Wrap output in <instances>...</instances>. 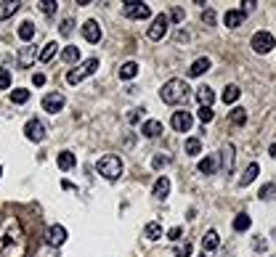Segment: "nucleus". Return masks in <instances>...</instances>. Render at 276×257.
Segmentation results:
<instances>
[{
    "instance_id": "1",
    "label": "nucleus",
    "mask_w": 276,
    "mask_h": 257,
    "mask_svg": "<svg viewBox=\"0 0 276 257\" xmlns=\"http://www.w3.org/2000/svg\"><path fill=\"white\" fill-rule=\"evenodd\" d=\"M160 98H162V103H167V106H178V103H183L189 98V85L183 80H178V77H173V80H167L165 85H162Z\"/></svg>"
},
{
    "instance_id": "2",
    "label": "nucleus",
    "mask_w": 276,
    "mask_h": 257,
    "mask_svg": "<svg viewBox=\"0 0 276 257\" xmlns=\"http://www.w3.org/2000/svg\"><path fill=\"white\" fill-rule=\"evenodd\" d=\"M98 173H101L107 180H117V178L122 175V170H125V164H122V159L117 154H107V156H101L98 159Z\"/></svg>"
},
{
    "instance_id": "3",
    "label": "nucleus",
    "mask_w": 276,
    "mask_h": 257,
    "mask_svg": "<svg viewBox=\"0 0 276 257\" xmlns=\"http://www.w3.org/2000/svg\"><path fill=\"white\" fill-rule=\"evenodd\" d=\"M249 48H252L258 56H268V53L276 48V40H274L271 32L260 29V32H255V35H252V40H249Z\"/></svg>"
},
{
    "instance_id": "4",
    "label": "nucleus",
    "mask_w": 276,
    "mask_h": 257,
    "mask_svg": "<svg viewBox=\"0 0 276 257\" xmlns=\"http://www.w3.org/2000/svg\"><path fill=\"white\" fill-rule=\"evenodd\" d=\"M96 69H98V58H88V61H80L75 69H69V72H67V82H69V85L83 82L85 77H90Z\"/></svg>"
},
{
    "instance_id": "5",
    "label": "nucleus",
    "mask_w": 276,
    "mask_h": 257,
    "mask_svg": "<svg viewBox=\"0 0 276 257\" xmlns=\"http://www.w3.org/2000/svg\"><path fill=\"white\" fill-rule=\"evenodd\" d=\"M122 14L128 19H136V22H141V19H149L152 16V8H149L146 3H141V0H125L122 3Z\"/></svg>"
},
{
    "instance_id": "6",
    "label": "nucleus",
    "mask_w": 276,
    "mask_h": 257,
    "mask_svg": "<svg viewBox=\"0 0 276 257\" xmlns=\"http://www.w3.org/2000/svg\"><path fill=\"white\" fill-rule=\"evenodd\" d=\"M167 29H170L167 14H157V16L152 19V27L146 29V37H149V40H154V43H160L162 37L167 35Z\"/></svg>"
},
{
    "instance_id": "7",
    "label": "nucleus",
    "mask_w": 276,
    "mask_h": 257,
    "mask_svg": "<svg viewBox=\"0 0 276 257\" xmlns=\"http://www.w3.org/2000/svg\"><path fill=\"white\" fill-rule=\"evenodd\" d=\"M24 138L32 143H40L45 138V125L37 120V117H32V120H27V125H24Z\"/></svg>"
},
{
    "instance_id": "8",
    "label": "nucleus",
    "mask_w": 276,
    "mask_h": 257,
    "mask_svg": "<svg viewBox=\"0 0 276 257\" xmlns=\"http://www.w3.org/2000/svg\"><path fill=\"white\" fill-rule=\"evenodd\" d=\"M192 122H194V117H192V111H186V109L173 111V120H170L175 133H189V130H192Z\"/></svg>"
},
{
    "instance_id": "9",
    "label": "nucleus",
    "mask_w": 276,
    "mask_h": 257,
    "mask_svg": "<svg viewBox=\"0 0 276 257\" xmlns=\"http://www.w3.org/2000/svg\"><path fill=\"white\" fill-rule=\"evenodd\" d=\"M64 106H67V98L61 93H48L43 96V111H48V114H58Z\"/></svg>"
},
{
    "instance_id": "10",
    "label": "nucleus",
    "mask_w": 276,
    "mask_h": 257,
    "mask_svg": "<svg viewBox=\"0 0 276 257\" xmlns=\"http://www.w3.org/2000/svg\"><path fill=\"white\" fill-rule=\"evenodd\" d=\"M45 241H48L51 247H61V244L67 241V228L58 226V223L48 226V231H45Z\"/></svg>"
},
{
    "instance_id": "11",
    "label": "nucleus",
    "mask_w": 276,
    "mask_h": 257,
    "mask_svg": "<svg viewBox=\"0 0 276 257\" xmlns=\"http://www.w3.org/2000/svg\"><path fill=\"white\" fill-rule=\"evenodd\" d=\"M83 37L88 43H98L104 37V29H101V24L96 22V19H88V22L83 24Z\"/></svg>"
},
{
    "instance_id": "12",
    "label": "nucleus",
    "mask_w": 276,
    "mask_h": 257,
    "mask_svg": "<svg viewBox=\"0 0 276 257\" xmlns=\"http://www.w3.org/2000/svg\"><path fill=\"white\" fill-rule=\"evenodd\" d=\"M234 143H226V146H223L221 149V167H223V173H226V175H231L234 173Z\"/></svg>"
},
{
    "instance_id": "13",
    "label": "nucleus",
    "mask_w": 276,
    "mask_h": 257,
    "mask_svg": "<svg viewBox=\"0 0 276 257\" xmlns=\"http://www.w3.org/2000/svg\"><path fill=\"white\" fill-rule=\"evenodd\" d=\"M162 133H165V125H162L160 120H146L141 125V135L143 138H160Z\"/></svg>"
},
{
    "instance_id": "14",
    "label": "nucleus",
    "mask_w": 276,
    "mask_h": 257,
    "mask_svg": "<svg viewBox=\"0 0 276 257\" xmlns=\"http://www.w3.org/2000/svg\"><path fill=\"white\" fill-rule=\"evenodd\" d=\"M35 58H37V51H35V45H24L22 51H19V67L22 69H29L32 64H35Z\"/></svg>"
},
{
    "instance_id": "15",
    "label": "nucleus",
    "mask_w": 276,
    "mask_h": 257,
    "mask_svg": "<svg viewBox=\"0 0 276 257\" xmlns=\"http://www.w3.org/2000/svg\"><path fill=\"white\" fill-rule=\"evenodd\" d=\"M218 247H221V236L215 228H210L205 233V239H202V252H215Z\"/></svg>"
},
{
    "instance_id": "16",
    "label": "nucleus",
    "mask_w": 276,
    "mask_h": 257,
    "mask_svg": "<svg viewBox=\"0 0 276 257\" xmlns=\"http://www.w3.org/2000/svg\"><path fill=\"white\" fill-rule=\"evenodd\" d=\"M245 14H242L239 8H234V11H226V16H223V24H226L228 29H236V27H242V22H245Z\"/></svg>"
},
{
    "instance_id": "17",
    "label": "nucleus",
    "mask_w": 276,
    "mask_h": 257,
    "mask_svg": "<svg viewBox=\"0 0 276 257\" xmlns=\"http://www.w3.org/2000/svg\"><path fill=\"white\" fill-rule=\"evenodd\" d=\"M210 67H213V61L205 56V58H196V61L189 67V77H202L205 72H210Z\"/></svg>"
},
{
    "instance_id": "18",
    "label": "nucleus",
    "mask_w": 276,
    "mask_h": 257,
    "mask_svg": "<svg viewBox=\"0 0 276 257\" xmlns=\"http://www.w3.org/2000/svg\"><path fill=\"white\" fill-rule=\"evenodd\" d=\"M152 194L157 196V199H165V196L170 194V178H167V175H160V178H157Z\"/></svg>"
},
{
    "instance_id": "19",
    "label": "nucleus",
    "mask_w": 276,
    "mask_h": 257,
    "mask_svg": "<svg viewBox=\"0 0 276 257\" xmlns=\"http://www.w3.org/2000/svg\"><path fill=\"white\" fill-rule=\"evenodd\" d=\"M56 162H58V170H64V173H67V170H72L77 164V156L72 154V151H58Z\"/></svg>"
},
{
    "instance_id": "20",
    "label": "nucleus",
    "mask_w": 276,
    "mask_h": 257,
    "mask_svg": "<svg viewBox=\"0 0 276 257\" xmlns=\"http://www.w3.org/2000/svg\"><path fill=\"white\" fill-rule=\"evenodd\" d=\"M61 61L64 64H80V48H77V45H64Z\"/></svg>"
},
{
    "instance_id": "21",
    "label": "nucleus",
    "mask_w": 276,
    "mask_h": 257,
    "mask_svg": "<svg viewBox=\"0 0 276 257\" xmlns=\"http://www.w3.org/2000/svg\"><path fill=\"white\" fill-rule=\"evenodd\" d=\"M19 8H22V3H19V0H3V3H0V22H3V19H8V16H14Z\"/></svg>"
},
{
    "instance_id": "22",
    "label": "nucleus",
    "mask_w": 276,
    "mask_h": 257,
    "mask_svg": "<svg viewBox=\"0 0 276 257\" xmlns=\"http://www.w3.org/2000/svg\"><path fill=\"white\" fill-rule=\"evenodd\" d=\"M239 96H242L239 85H226V88H223V93H221V101L223 103H236V101H239Z\"/></svg>"
},
{
    "instance_id": "23",
    "label": "nucleus",
    "mask_w": 276,
    "mask_h": 257,
    "mask_svg": "<svg viewBox=\"0 0 276 257\" xmlns=\"http://www.w3.org/2000/svg\"><path fill=\"white\" fill-rule=\"evenodd\" d=\"M138 69H141V67H138L136 61H125L122 67L117 69V75H120V80H133V77L138 75Z\"/></svg>"
},
{
    "instance_id": "24",
    "label": "nucleus",
    "mask_w": 276,
    "mask_h": 257,
    "mask_svg": "<svg viewBox=\"0 0 276 257\" xmlns=\"http://www.w3.org/2000/svg\"><path fill=\"white\" fill-rule=\"evenodd\" d=\"M196 101H199V106H213V101H215V93H213V88H207V85H202V88L196 90Z\"/></svg>"
},
{
    "instance_id": "25",
    "label": "nucleus",
    "mask_w": 276,
    "mask_h": 257,
    "mask_svg": "<svg viewBox=\"0 0 276 257\" xmlns=\"http://www.w3.org/2000/svg\"><path fill=\"white\" fill-rule=\"evenodd\" d=\"M215 167H218V156H205V159H199V164H196V170L202 175H213Z\"/></svg>"
},
{
    "instance_id": "26",
    "label": "nucleus",
    "mask_w": 276,
    "mask_h": 257,
    "mask_svg": "<svg viewBox=\"0 0 276 257\" xmlns=\"http://www.w3.org/2000/svg\"><path fill=\"white\" fill-rule=\"evenodd\" d=\"M258 173H260V164H258V162H252V164H249V167L245 170V175L239 178V186H242V188L249 186V183H252L255 178H258Z\"/></svg>"
},
{
    "instance_id": "27",
    "label": "nucleus",
    "mask_w": 276,
    "mask_h": 257,
    "mask_svg": "<svg viewBox=\"0 0 276 257\" xmlns=\"http://www.w3.org/2000/svg\"><path fill=\"white\" fill-rule=\"evenodd\" d=\"M16 35H19V40H22V43H29L32 37H35V24H32V22H22V24H19V29H16Z\"/></svg>"
},
{
    "instance_id": "28",
    "label": "nucleus",
    "mask_w": 276,
    "mask_h": 257,
    "mask_svg": "<svg viewBox=\"0 0 276 257\" xmlns=\"http://www.w3.org/2000/svg\"><path fill=\"white\" fill-rule=\"evenodd\" d=\"M143 236H146L149 241H157V239H162V226H160L157 220L146 223V228H143Z\"/></svg>"
},
{
    "instance_id": "29",
    "label": "nucleus",
    "mask_w": 276,
    "mask_h": 257,
    "mask_svg": "<svg viewBox=\"0 0 276 257\" xmlns=\"http://www.w3.org/2000/svg\"><path fill=\"white\" fill-rule=\"evenodd\" d=\"M56 51H58V43H56V40H51V43H45V48L40 51V53H37V58H40L43 64H48L51 58L56 56Z\"/></svg>"
},
{
    "instance_id": "30",
    "label": "nucleus",
    "mask_w": 276,
    "mask_h": 257,
    "mask_svg": "<svg viewBox=\"0 0 276 257\" xmlns=\"http://www.w3.org/2000/svg\"><path fill=\"white\" fill-rule=\"evenodd\" d=\"M249 226H252V217H249L247 212H239L234 217V231H239V233H245Z\"/></svg>"
},
{
    "instance_id": "31",
    "label": "nucleus",
    "mask_w": 276,
    "mask_h": 257,
    "mask_svg": "<svg viewBox=\"0 0 276 257\" xmlns=\"http://www.w3.org/2000/svg\"><path fill=\"white\" fill-rule=\"evenodd\" d=\"M183 149H186V154H189V156H196V154L202 151V141H199V138H186Z\"/></svg>"
},
{
    "instance_id": "32",
    "label": "nucleus",
    "mask_w": 276,
    "mask_h": 257,
    "mask_svg": "<svg viewBox=\"0 0 276 257\" xmlns=\"http://www.w3.org/2000/svg\"><path fill=\"white\" fill-rule=\"evenodd\" d=\"M11 101L14 103H27L29 101V90L27 88H14L11 90Z\"/></svg>"
},
{
    "instance_id": "33",
    "label": "nucleus",
    "mask_w": 276,
    "mask_h": 257,
    "mask_svg": "<svg viewBox=\"0 0 276 257\" xmlns=\"http://www.w3.org/2000/svg\"><path fill=\"white\" fill-rule=\"evenodd\" d=\"M196 117H199V122H202V125H210V122L215 120V111H213V106H199Z\"/></svg>"
},
{
    "instance_id": "34",
    "label": "nucleus",
    "mask_w": 276,
    "mask_h": 257,
    "mask_svg": "<svg viewBox=\"0 0 276 257\" xmlns=\"http://www.w3.org/2000/svg\"><path fill=\"white\" fill-rule=\"evenodd\" d=\"M11 82H14V80H11V72L0 67V90H8V88H11Z\"/></svg>"
},
{
    "instance_id": "35",
    "label": "nucleus",
    "mask_w": 276,
    "mask_h": 257,
    "mask_svg": "<svg viewBox=\"0 0 276 257\" xmlns=\"http://www.w3.org/2000/svg\"><path fill=\"white\" fill-rule=\"evenodd\" d=\"M231 122H234V125H245V122H247V111L236 106V109L231 111Z\"/></svg>"
},
{
    "instance_id": "36",
    "label": "nucleus",
    "mask_w": 276,
    "mask_h": 257,
    "mask_svg": "<svg viewBox=\"0 0 276 257\" xmlns=\"http://www.w3.org/2000/svg\"><path fill=\"white\" fill-rule=\"evenodd\" d=\"M167 164H170V156L167 154H157L154 159H152V167L154 170H162V167H167Z\"/></svg>"
},
{
    "instance_id": "37",
    "label": "nucleus",
    "mask_w": 276,
    "mask_h": 257,
    "mask_svg": "<svg viewBox=\"0 0 276 257\" xmlns=\"http://www.w3.org/2000/svg\"><path fill=\"white\" fill-rule=\"evenodd\" d=\"M274 194H276V186H274V183H266V186L260 188V194H258V196L268 202V199H274Z\"/></svg>"
},
{
    "instance_id": "38",
    "label": "nucleus",
    "mask_w": 276,
    "mask_h": 257,
    "mask_svg": "<svg viewBox=\"0 0 276 257\" xmlns=\"http://www.w3.org/2000/svg\"><path fill=\"white\" fill-rule=\"evenodd\" d=\"M56 8H58V3H54V0H43V3H40V11H43L45 16L56 14Z\"/></svg>"
},
{
    "instance_id": "39",
    "label": "nucleus",
    "mask_w": 276,
    "mask_h": 257,
    "mask_svg": "<svg viewBox=\"0 0 276 257\" xmlns=\"http://www.w3.org/2000/svg\"><path fill=\"white\" fill-rule=\"evenodd\" d=\"M173 255L175 257H189V255H192V244H181V247H175Z\"/></svg>"
},
{
    "instance_id": "40",
    "label": "nucleus",
    "mask_w": 276,
    "mask_h": 257,
    "mask_svg": "<svg viewBox=\"0 0 276 257\" xmlns=\"http://www.w3.org/2000/svg\"><path fill=\"white\" fill-rule=\"evenodd\" d=\"M72 27H75V22H72V19H64L61 27H58V32H61L64 37H69V35H72Z\"/></svg>"
},
{
    "instance_id": "41",
    "label": "nucleus",
    "mask_w": 276,
    "mask_h": 257,
    "mask_svg": "<svg viewBox=\"0 0 276 257\" xmlns=\"http://www.w3.org/2000/svg\"><path fill=\"white\" fill-rule=\"evenodd\" d=\"M255 5H258V3H255V0H245V3H242V14H245V16H249V14H252V11H255Z\"/></svg>"
},
{
    "instance_id": "42",
    "label": "nucleus",
    "mask_w": 276,
    "mask_h": 257,
    "mask_svg": "<svg viewBox=\"0 0 276 257\" xmlns=\"http://www.w3.org/2000/svg\"><path fill=\"white\" fill-rule=\"evenodd\" d=\"M32 85H35V88H43V85H45V75H43V72L32 75Z\"/></svg>"
},
{
    "instance_id": "43",
    "label": "nucleus",
    "mask_w": 276,
    "mask_h": 257,
    "mask_svg": "<svg viewBox=\"0 0 276 257\" xmlns=\"http://www.w3.org/2000/svg\"><path fill=\"white\" fill-rule=\"evenodd\" d=\"M181 233H183V231H181L178 226H175V228H170V231H167V239H173V241H178V239H181Z\"/></svg>"
},
{
    "instance_id": "44",
    "label": "nucleus",
    "mask_w": 276,
    "mask_h": 257,
    "mask_svg": "<svg viewBox=\"0 0 276 257\" xmlns=\"http://www.w3.org/2000/svg\"><path fill=\"white\" fill-rule=\"evenodd\" d=\"M167 19H173V22H181V19H183V11H181V8H173V14H170Z\"/></svg>"
},
{
    "instance_id": "45",
    "label": "nucleus",
    "mask_w": 276,
    "mask_h": 257,
    "mask_svg": "<svg viewBox=\"0 0 276 257\" xmlns=\"http://www.w3.org/2000/svg\"><path fill=\"white\" fill-rule=\"evenodd\" d=\"M202 19H205V22H207V24H213V22H215V14H213V11H210V8H207V11H205V14H202Z\"/></svg>"
},
{
    "instance_id": "46",
    "label": "nucleus",
    "mask_w": 276,
    "mask_h": 257,
    "mask_svg": "<svg viewBox=\"0 0 276 257\" xmlns=\"http://www.w3.org/2000/svg\"><path fill=\"white\" fill-rule=\"evenodd\" d=\"M138 111H141V109H130V114H128V122H138Z\"/></svg>"
},
{
    "instance_id": "47",
    "label": "nucleus",
    "mask_w": 276,
    "mask_h": 257,
    "mask_svg": "<svg viewBox=\"0 0 276 257\" xmlns=\"http://www.w3.org/2000/svg\"><path fill=\"white\" fill-rule=\"evenodd\" d=\"M266 247V241H263V236H258V239H255V249H263Z\"/></svg>"
},
{
    "instance_id": "48",
    "label": "nucleus",
    "mask_w": 276,
    "mask_h": 257,
    "mask_svg": "<svg viewBox=\"0 0 276 257\" xmlns=\"http://www.w3.org/2000/svg\"><path fill=\"white\" fill-rule=\"evenodd\" d=\"M268 156H271V159H276V141L271 143V149H268Z\"/></svg>"
},
{
    "instance_id": "49",
    "label": "nucleus",
    "mask_w": 276,
    "mask_h": 257,
    "mask_svg": "<svg viewBox=\"0 0 276 257\" xmlns=\"http://www.w3.org/2000/svg\"><path fill=\"white\" fill-rule=\"evenodd\" d=\"M0 175H3V164H0Z\"/></svg>"
}]
</instances>
